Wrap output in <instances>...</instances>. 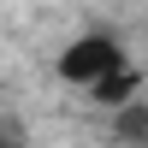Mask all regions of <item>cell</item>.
Segmentation results:
<instances>
[{"label": "cell", "instance_id": "obj_1", "mask_svg": "<svg viewBox=\"0 0 148 148\" xmlns=\"http://www.w3.org/2000/svg\"><path fill=\"white\" fill-rule=\"evenodd\" d=\"M53 71H59L65 89H83L107 113L136 107V89H142V71L130 65V53L119 47V36H107V30H83L77 42H65L59 59H53Z\"/></svg>", "mask_w": 148, "mask_h": 148}, {"label": "cell", "instance_id": "obj_2", "mask_svg": "<svg viewBox=\"0 0 148 148\" xmlns=\"http://www.w3.org/2000/svg\"><path fill=\"white\" fill-rule=\"evenodd\" d=\"M113 119H119V136L148 142V107H125V113H113Z\"/></svg>", "mask_w": 148, "mask_h": 148}, {"label": "cell", "instance_id": "obj_3", "mask_svg": "<svg viewBox=\"0 0 148 148\" xmlns=\"http://www.w3.org/2000/svg\"><path fill=\"white\" fill-rule=\"evenodd\" d=\"M0 148H18V125L12 119H0Z\"/></svg>", "mask_w": 148, "mask_h": 148}]
</instances>
